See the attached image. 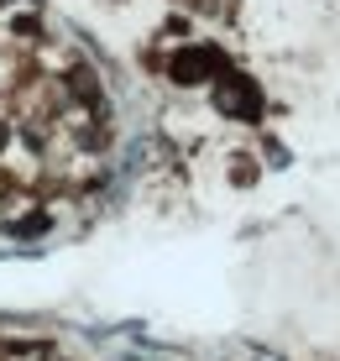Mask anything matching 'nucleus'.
<instances>
[{
	"label": "nucleus",
	"instance_id": "obj_1",
	"mask_svg": "<svg viewBox=\"0 0 340 361\" xmlns=\"http://www.w3.org/2000/svg\"><path fill=\"white\" fill-rule=\"evenodd\" d=\"M220 105H225V110H241V116H257L262 99H257V90H251L246 79H231V84L220 90Z\"/></svg>",
	"mask_w": 340,
	"mask_h": 361
}]
</instances>
